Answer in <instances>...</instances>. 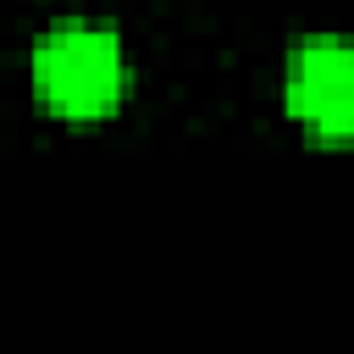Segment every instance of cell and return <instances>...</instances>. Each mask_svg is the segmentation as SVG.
I'll use <instances>...</instances> for the list:
<instances>
[{"mask_svg":"<svg viewBox=\"0 0 354 354\" xmlns=\"http://www.w3.org/2000/svg\"><path fill=\"white\" fill-rule=\"evenodd\" d=\"M288 111L321 138H354V39H304L288 55Z\"/></svg>","mask_w":354,"mask_h":354,"instance_id":"7a4b0ae2","label":"cell"},{"mask_svg":"<svg viewBox=\"0 0 354 354\" xmlns=\"http://www.w3.org/2000/svg\"><path fill=\"white\" fill-rule=\"evenodd\" d=\"M127 55L105 22H61L33 50V88L61 116H105L122 100Z\"/></svg>","mask_w":354,"mask_h":354,"instance_id":"6da1fadb","label":"cell"}]
</instances>
